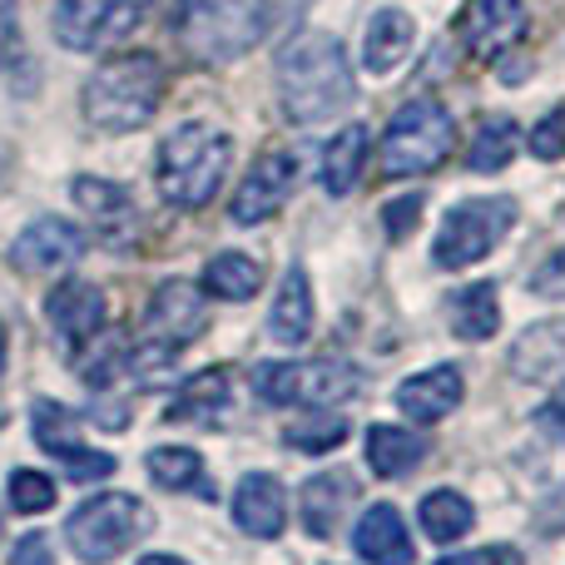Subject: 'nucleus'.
<instances>
[{"label":"nucleus","mask_w":565,"mask_h":565,"mask_svg":"<svg viewBox=\"0 0 565 565\" xmlns=\"http://www.w3.org/2000/svg\"><path fill=\"white\" fill-rule=\"evenodd\" d=\"M6 358H10V348H6V328H0V377H6Z\"/></svg>","instance_id":"nucleus-44"},{"label":"nucleus","mask_w":565,"mask_h":565,"mask_svg":"<svg viewBox=\"0 0 565 565\" xmlns=\"http://www.w3.org/2000/svg\"><path fill=\"white\" fill-rule=\"evenodd\" d=\"M10 15H15V0H0V30L10 25Z\"/></svg>","instance_id":"nucleus-43"},{"label":"nucleus","mask_w":565,"mask_h":565,"mask_svg":"<svg viewBox=\"0 0 565 565\" xmlns=\"http://www.w3.org/2000/svg\"><path fill=\"white\" fill-rule=\"evenodd\" d=\"M45 318H50V328L60 332V342H65L70 358H79V352L95 342V332L105 328V292H99L95 282L65 278L60 288H50Z\"/></svg>","instance_id":"nucleus-12"},{"label":"nucleus","mask_w":565,"mask_h":565,"mask_svg":"<svg viewBox=\"0 0 565 565\" xmlns=\"http://www.w3.org/2000/svg\"><path fill=\"white\" fill-rule=\"evenodd\" d=\"M437 565H526L516 546H487V551H461V556H447Z\"/></svg>","instance_id":"nucleus-39"},{"label":"nucleus","mask_w":565,"mask_h":565,"mask_svg":"<svg viewBox=\"0 0 565 565\" xmlns=\"http://www.w3.org/2000/svg\"><path fill=\"white\" fill-rule=\"evenodd\" d=\"M531 149H536L541 159H565V105L536 125V135H531Z\"/></svg>","instance_id":"nucleus-36"},{"label":"nucleus","mask_w":565,"mask_h":565,"mask_svg":"<svg viewBox=\"0 0 565 565\" xmlns=\"http://www.w3.org/2000/svg\"><path fill=\"white\" fill-rule=\"evenodd\" d=\"M149 477H154L164 491H194V497H204V501L218 497L209 471H204V457L189 447H154L149 451Z\"/></svg>","instance_id":"nucleus-25"},{"label":"nucleus","mask_w":565,"mask_h":565,"mask_svg":"<svg viewBox=\"0 0 565 565\" xmlns=\"http://www.w3.org/2000/svg\"><path fill=\"white\" fill-rule=\"evenodd\" d=\"M10 507L25 511V516H35V511H50L55 507V481L40 477V471H10Z\"/></svg>","instance_id":"nucleus-34"},{"label":"nucleus","mask_w":565,"mask_h":565,"mask_svg":"<svg viewBox=\"0 0 565 565\" xmlns=\"http://www.w3.org/2000/svg\"><path fill=\"white\" fill-rule=\"evenodd\" d=\"M516 139H521L516 119H507V115H487V119L477 125V135H471V145H467V169H477V174L507 169V164H511V154H516Z\"/></svg>","instance_id":"nucleus-29"},{"label":"nucleus","mask_w":565,"mask_h":565,"mask_svg":"<svg viewBox=\"0 0 565 565\" xmlns=\"http://www.w3.org/2000/svg\"><path fill=\"white\" fill-rule=\"evenodd\" d=\"M139 565H189V561H179V556H145Z\"/></svg>","instance_id":"nucleus-42"},{"label":"nucleus","mask_w":565,"mask_h":565,"mask_svg":"<svg viewBox=\"0 0 565 565\" xmlns=\"http://www.w3.org/2000/svg\"><path fill=\"white\" fill-rule=\"evenodd\" d=\"M154 0H60L55 6V40L65 50H105L119 45L129 30L139 25V15Z\"/></svg>","instance_id":"nucleus-9"},{"label":"nucleus","mask_w":565,"mask_h":565,"mask_svg":"<svg viewBox=\"0 0 565 565\" xmlns=\"http://www.w3.org/2000/svg\"><path fill=\"white\" fill-rule=\"evenodd\" d=\"M367 461L377 477H407L427 461V441L407 427H372L367 431Z\"/></svg>","instance_id":"nucleus-24"},{"label":"nucleus","mask_w":565,"mask_h":565,"mask_svg":"<svg viewBox=\"0 0 565 565\" xmlns=\"http://www.w3.org/2000/svg\"><path fill=\"white\" fill-rule=\"evenodd\" d=\"M149 526H154V516H149L145 501L129 497V491H105V497H89L85 507L65 521V541L79 561L105 565V561H115L119 551L135 546Z\"/></svg>","instance_id":"nucleus-7"},{"label":"nucleus","mask_w":565,"mask_h":565,"mask_svg":"<svg viewBox=\"0 0 565 565\" xmlns=\"http://www.w3.org/2000/svg\"><path fill=\"white\" fill-rule=\"evenodd\" d=\"M516 224V204L511 199H467L457 204L437 228L431 244V264L437 268H471L501 244Z\"/></svg>","instance_id":"nucleus-8"},{"label":"nucleus","mask_w":565,"mask_h":565,"mask_svg":"<svg viewBox=\"0 0 565 565\" xmlns=\"http://www.w3.org/2000/svg\"><path fill=\"white\" fill-rule=\"evenodd\" d=\"M417 214H422V194H402L382 209V228H387L392 238H407L412 228H417Z\"/></svg>","instance_id":"nucleus-35"},{"label":"nucleus","mask_w":565,"mask_h":565,"mask_svg":"<svg viewBox=\"0 0 565 565\" xmlns=\"http://www.w3.org/2000/svg\"><path fill=\"white\" fill-rule=\"evenodd\" d=\"M501 322V302H497V282H471V288L451 292V328L467 342H487Z\"/></svg>","instance_id":"nucleus-28"},{"label":"nucleus","mask_w":565,"mask_h":565,"mask_svg":"<svg viewBox=\"0 0 565 565\" xmlns=\"http://www.w3.org/2000/svg\"><path fill=\"white\" fill-rule=\"evenodd\" d=\"M79 254H85V234H79L75 224H65V218H40V224H30L25 234L15 238V248H10L15 268H25V274L65 268V264H75Z\"/></svg>","instance_id":"nucleus-15"},{"label":"nucleus","mask_w":565,"mask_h":565,"mask_svg":"<svg viewBox=\"0 0 565 565\" xmlns=\"http://www.w3.org/2000/svg\"><path fill=\"white\" fill-rule=\"evenodd\" d=\"M30 427H35L40 451H50L70 481H105L109 471H115V457H109V451H95V447H85V441H79L75 412H65L60 402H35Z\"/></svg>","instance_id":"nucleus-10"},{"label":"nucleus","mask_w":565,"mask_h":565,"mask_svg":"<svg viewBox=\"0 0 565 565\" xmlns=\"http://www.w3.org/2000/svg\"><path fill=\"white\" fill-rule=\"evenodd\" d=\"M352 497H358V481H352V471H322V477H312L308 487L298 491L302 531H308L312 541H328L332 531H338V521L348 516Z\"/></svg>","instance_id":"nucleus-17"},{"label":"nucleus","mask_w":565,"mask_h":565,"mask_svg":"<svg viewBox=\"0 0 565 565\" xmlns=\"http://www.w3.org/2000/svg\"><path fill=\"white\" fill-rule=\"evenodd\" d=\"M457 145V119L441 99H407L392 115L387 135H382V174L387 179H412V174H431L441 159Z\"/></svg>","instance_id":"nucleus-5"},{"label":"nucleus","mask_w":565,"mask_h":565,"mask_svg":"<svg viewBox=\"0 0 565 565\" xmlns=\"http://www.w3.org/2000/svg\"><path fill=\"white\" fill-rule=\"evenodd\" d=\"M461 392H467V382H461L457 367H431V372H417V377L402 382V387H397V407L407 412L412 422L431 427V422H441L451 407H457Z\"/></svg>","instance_id":"nucleus-20"},{"label":"nucleus","mask_w":565,"mask_h":565,"mask_svg":"<svg viewBox=\"0 0 565 565\" xmlns=\"http://www.w3.org/2000/svg\"><path fill=\"white\" fill-rule=\"evenodd\" d=\"M412 40H417V25H412L407 10H377L367 25V40H362V65H367V75L387 79L392 70H402Z\"/></svg>","instance_id":"nucleus-21"},{"label":"nucleus","mask_w":565,"mask_h":565,"mask_svg":"<svg viewBox=\"0 0 565 565\" xmlns=\"http://www.w3.org/2000/svg\"><path fill=\"white\" fill-rule=\"evenodd\" d=\"M352 546H358V556L367 565H412L417 561L407 526H402L397 507H387V501L362 511L358 531H352Z\"/></svg>","instance_id":"nucleus-18"},{"label":"nucleus","mask_w":565,"mask_h":565,"mask_svg":"<svg viewBox=\"0 0 565 565\" xmlns=\"http://www.w3.org/2000/svg\"><path fill=\"white\" fill-rule=\"evenodd\" d=\"M75 204L85 209V214H95L105 244H125V238L139 234V204L115 179H95V174L75 179Z\"/></svg>","instance_id":"nucleus-14"},{"label":"nucleus","mask_w":565,"mask_h":565,"mask_svg":"<svg viewBox=\"0 0 565 565\" xmlns=\"http://www.w3.org/2000/svg\"><path fill=\"white\" fill-rule=\"evenodd\" d=\"M531 15L521 0H471L467 15H461V45L477 60H491L497 65L516 40H526Z\"/></svg>","instance_id":"nucleus-11"},{"label":"nucleus","mask_w":565,"mask_h":565,"mask_svg":"<svg viewBox=\"0 0 565 565\" xmlns=\"http://www.w3.org/2000/svg\"><path fill=\"white\" fill-rule=\"evenodd\" d=\"M204 328H209V302L199 298L194 282L184 278L159 282V292L149 298L145 312V338L135 348V372H164L179 358V348H189Z\"/></svg>","instance_id":"nucleus-6"},{"label":"nucleus","mask_w":565,"mask_h":565,"mask_svg":"<svg viewBox=\"0 0 565 565\" xmlns=\"http://www.w3.org/2000/svg\"><path fill=\"white\" fill-rule=\"evenodd\" d=\"M282 441L298 451H308V457H322V451L342 447L348 441V417H332V412H312V417H298L288 431H282Z\"/></svg>","instance_id":"nucleus-32"},{"label":"nucleus","mask_w":565,"mask_h":565,"mask_svg":"<svg viewBox=\"0 0 565 565\" xmlns=\"http://www.w3.org/2000/svg\"><path fill=\"white\" fill-rule=\"evenodd\" d=\"M268 332H274V342H282V348H298V342H308V332H312V288H308V274H302L298 264L282 274Z\"/></svg>","instance_id":"nucleus-22"},{"label":"nucleus","mask_w":565,"mask_h":565,"mask_svg":"<svg viewBox=\"0 0 565 565\" xmlns=\"http://www.w3.org/2000/svg\"><path fill=\"white\" fill-rule=\"evenodd\" d=\"M234 159V139L214 125H189L169 129L159 145V194L174 209H204L218 194V179L228 174Z\"/></svg>","instance_id":"nucleus-3"},{"label":"nucleus","mask_w":565,"mask_h":565,"mask_svg":"<svg viewBox=\"0 0 565 565\" xmlns=\"http://www.w3.org/2000/svg\"><path fill=\"white\" fill-rule=\"evenodd\" d=\"M254 392L268 407H292V402H298V362H258Z\"/></svg>","instance_id":"nucleus-33"},{"label":"nucleus","mask_w":565,"mask_h":565,"mask_svg":"<svg viewBox=\"0 0 565 565\" xmlns=\"http://www.w3.org/2000/svg\"><path fill=\"white\" fill-rule=\"evenodd\" d=\"M164 65L149 50L135 55H115L85 79V119L105 135H135L164 105Z\"/></svg>","instance_id":"nucleus-2"},{"label":"nucleus","mask_w":565,"mask_h":565,"mask_svg":"<svg viewBox=\"0 0 565 565\" xmlns=\"http://www.w3.org/2000/svg\"><path fill=\"white\" fill-rule=\"evenodd\" d=\"M367 149H372V139L362 125L342 129L328 145V154H322V189H328V194H352L362 179V164H367Z\"/></svg>","instance_id":"nucleus-26"},{"label":"nucleus","mask_w":565,"mask_h":565,"mask_svg":"<svg viewBox=\"0 0 565 565\" xmlns=\"http://www.w3.org/2000/svg\"><path fill=\"white\" fill-rule=\"evenodd\" d=\"M302 10H308V0H264V40L274 35L278 25H292Z\"/></svg>","instance_id":"nucleus-40"},{"label":"nucleus","mask_w":565,"mask_h":565,"mask_svg":"<svg viewBox=\"0 0 565 565\" xmlns=\"http://www.w3.org/2000/svg\"><path fill=\"white\" fill-rule=\"evenodd\" d=\"M358 392V367L342 358H318L298 367V402L312 407H332V402H348Z\"/></svg>","instance_id":"nucleus-27"},{"label":"nucleus","mask_w":565,"mask_h":565,"mask_svg":"<svg viewBox=\"0 0 565 565\" xmlns=\"http://www.w3.org/2000/svg\"><path fill=\"white\" fill-rule=\"evenodd\" d=\"M258 282H264V264L248 254H214L204 268V288L228 302H248L258 292Z\"/></svg>","instance_id":"nucleus-30"},{"label":"nucleus","mask_w":565,"mask_h":565,"mask_svg":"<svg viewBox=\"0 0 565 565\" xmlns=\"http://www.w3.org/2000/svg\"><path fill=\"white\" fill-rule=\"evenodd\" d=\"M10 565H55V546H50L45 531H30V536H20L15 551H10Z\"/></svg>","instance_id":"nucleus-38"},{"label":"nucleus","mask_w":565,"mask_h":565,"mask_svg":"<svg viewBox=\"0 0 565 565\" xmlns=\"http://www.w3.org/2000/svg\"><path fill=\"white\" fill-rule=\"evenodd\" d=\"M417 521H422V531H427L431 541H457V536H467L471 531V521H477V511H471V501L467 497H457V491H431L427 501H422V511H417Z\"/></svg>","instance_id":"nucleus-31"},{"label":"nucleus","mask_w":565,"mask_h":565,"mask_svg":"<svg viewBox=\"0 0 565 565\" xmlns=\"http://www.w3.org/2000/svg\"><path fill=\"white\" fill-rule=\"evenodd\" d=\"M234 521H238V531H248L258 541L282 536V526H288V497H282L278 477L248 471L234 491Z\"/></svg>","instance_id":"nucleus-16"},{"label":"nucleus","mask_w":565,"mask_h":565,"mask_svg":"<svg viewBox=\"0 0 565 565\" xmlns=\"http://www.w3.org/2000/svg\"><path fill=\"white\" fill-rule=\"evenodd\" d=\"M228 407V372L224 367H204L179 387V397L169 402L164 422H189V427H209L218 412Z\"/></svg>","instance_id":"nucleus-23"},{"label":"nucleus","mask_w":565,"mask_h":565,"mask_svg":"<svg viewBox=\"0 0 565 565\" xmlns=\"http://www.w3.org/2000/svg\"><path fill=\"white\" fill-rule=\"evenodd\" d=\"M174 30L194 60H238L264 40V0H179Z\"/></svg>","instance_id":"nucleus-4"},{"label":"nucleus","mask_w":565,"mask_h":565,"mask_svg":"<svg viewBox=\"0 0 565 565\" xmlns=\"http://www.w3.org/2000/svg\"><path fill=\"white\" fill-rule=\"evenodd\" d=\"M292 184H298V159L292 154H264L254 169H248V179L238 184L234 204H228V218L234 224H264V218H274L282 204H288Z\"/></svg>","instance_id":"nucleus-13"},{"label":"nucleus","mask_w":565,"mask_h":565,"mask_svg":"<svg viewBox=\"0 0 565 565\" xmlns=\"http://www.w3.org/2000/svg\"><path fill=\"white\" fill-rule=\"evenodd\" d=\"M511 372L521 382H561L565 377V318L536 322L511 348Z\"/></svg>","instance_id":"nucleus-19"},{"label":"nucleus","mask_w":565,"mask_h":565,"mask_svg":"<svg viewBox=\"0 0 565 565\" xmlns=\"http://www.w3.org/2000/svg\"><path fill=\"white\" fill-rule=\"evenodd\" d=\"M278 99L292 125H322L358 99L348 50L328 30H302L278 50Z\"/></svg>","instance_id":"nucleus-1"},{"label":"nucleus","mask_w":565,"mask_h":565,"mask_svg":"<svg viewBox=\"0 0 565 565\" xmlns=\"http://www.w3.org/2000/svg\"><path fill=\"white\" fill-rule=\"evenodd\" d=\"M531 292H541V298H561L565 302V248L546 258V264L531 274Z\"/></svg>","instance_id":"nucleus-37"},{"label":"nucleus","mask_w":565,"mask_h":565,"mask_svg":"<svg viewBox=\"0 0 565 565\" xmlns=\"http://www.w3.org/2000/svg\"><path fill=\"white\" fill-rule=\"evenodd\" d=\"M536 422H541V431H551L556 441H565V387L556 392V397L546 402V407L536 412Z\"/></svg>","instance_id":"nucleus-41"}]
</instances>
